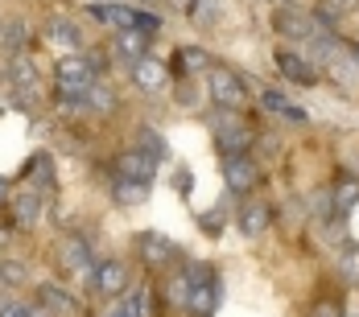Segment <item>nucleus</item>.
Wrapping results in <instances>:
<instances>
[{
	"instance_id": "obj_25",
	"label": "nucleus",
	"mask_w": 359,
	"mask_h": 317,
	"mask_svg": "<svg viewBox=\"0 0 359 317\" xmlns=\"http://www.w3.org/2000/svg\"><path fill=\"white\" fill-rule=\"evenodd\" d=\"M330 198H334L339 218H343V214H351V206L359 202V181H355V177H339V185L330 190Z\"/></svg>"
},
{
	"instance_id": "obj_45",
	"label": "nucleus",
	"mask_w": 359,
	"mask_h": 317,
	"mask_svg": "<svg viewBox=\"0 0 359 317\" xmlns=\"http://www.w3.org/2000/svg\"><path fill=\"white\" fill-rule=\"evenodd\" d=\"M0 111H4V104H0Z\"/></svg>"
},
{
	"instance_id": "obj_44",
	"label": "nucleus",
	"mask_w": 359,
	"mask_h": 317,
	"mask_svg": "<svg viewBox=\"0 0 359 317\" xmlns=\"http://www.w3.org/2000/svg\"><path fill=\"white\" fill-rule=\"evenodd\" d=\"M144 4H153V0H144Z\"/></svg>"
},
{
	"instance_id": "obj_42",
	"label": "nucleus",
	"mask_w": 359,
	"mask_h": 317,
	"mask_svg": "<svg viewBox=\"0 0 359 317\" xmlns=\"http://www.w3.org/2000/svg\"><path fill=\"white\" fill-rule=\"evenodd\" d=\"M347 54H351V62L359 66V45H347Z\"/></svg>"
},
{
	"instance_id": "obj_2",
	"label": "nucleus",
	"mask_w": 359,
	"mask_h": 317,
	"mask_svg": "<svg viewBox=\"0 0 359 317\" xmlns=\"http://www.w3.org/2000/svg\"><path fill=\"white\" fill-rule=\"evenodd\" d=\"M211 132H215V144L223 157H240V153H248L252 144H256V136L244 128V120L236 111H219L215 120H211Z\"/></svg>"
},
{
	"instance_id": "obj_16",
	"label": "nucleus",
	"mask_w": 359,
	"mask_h": 317,
	"mask_svg": "<svg viewBox=\"0 0 359 317\" xmlns=\"http://www.w3.org/2000/svg\"><path fill=\"white\" fill-rule=\"evenodd\" d=\"M25 45H29V21L4 17V21H0V54L17 58V54H25Z\"/></svg>"
},
{
	"instance_id": "obj_10",
	"label": "nucleus",
	"mask_w": 359,
	"mask_h": 317,
	"mask_svg": "<svg viewBox=\"0 0 359 317\" xmlns=\"http://www.w3.org/2000/svg\"><path fill=\"white\" fill-rule=\"evenodd\" d=\"M128 74H133V87H137V91H144V95L165 91V83H170V66H165L161 58H149V54H144L141 62H133V66H128Z\"/></svg>"
},
{
	"instance_id": "obj_26",
	"label": "nucleus",
	"mask_w": 359,
	"mask_h": 317,
	"mask_svg": "<svg viewBox=\"0 0 359 317\" xmlns=\"http://www.w3.org/2000/svg\"><path fill=\"white\" fill-rule=\"evenodd\" d=\"M178 66L186 74H203V71H211V54H207L203 45H182L178 50Z\"/></svg>"
},
{
	"instance_id": "obj_38",
	"label": "nucleus",
	"mask_w": 359,
	"mask_h": 317,
	"mask_svg": "<svg viewBox=\"0 0 359 317\" xmlns=\"http://www.w3.org/2000/svg\"><path fill=\"white\" fill-rule=\"evenodd\" d=\"M87 62H91V71H95V74H104V66H108L104 50H91V54H87Z\"/></svg>"
},
{
	"instance_id": "obj_39",
	"label": "nucleus",
	"mask_w": 359,
	"mask_h": 317,
	"mask_svg": "<svg viewBox=\"0 0 359 317\" xmlns=\"http://www.w3.org/2000/svg\"><path fill=\"white\" fill-rule=\"evenodd\" d=\"M203 231H207V235H219V211L203 214Z\"/></svg>"
},
{
	"instance_id": "obj_24",
	"label": "nucleus",
	"mask_w": 359,
	"mask_h": 317,
	"mask_svg": "<svg viewBox=\"0 0 359 317\" xmlns=\"http://www.w3.org/2000/svg\"><path fill=\"white\" fill-rule=\"evenodd\" d=\"M326 78H330L334 87H343V91H359V66L351 62V54L334 58V62L326 66Z\"/></svg>"
},
{
	"instance_id": "obj_12",
	"label": "nucleus",
	"mask_w": 359,
	"mask_h": 317,
	"mask_svg": "<svg viewBox=\"0 0 359 317\" xmlns=\"http://www.w3.org/2000/svg\"><path fill=\"white\" fill-rule=\"evenodd\" d=\"M116 174L133 177V181H153L157 177V157L149 153V148H141V144H133V148H124L120 153V161H116Z\"/></svg>"
},
{
	"instance_id": "obj_1",
	"label": "nucleus",
	"mask_w": 359,
	"mask_h": 317,
	"mask_svg": "<svg viewBox=\"0 0 359 317\" xmlns=\"http://www.w3.org/2000/svg\"><path fill=\"white\" fill-rule=\"evenodd\" d=\"M207 95H211V104L219 111H236V107H244V99H248V87H244V78L236 71L211 66L207 71Z\"/></svg>"
},
{
	"instance_id": "obj_4",
	"label": "nucleus",
	"mask_w": 359,
	"mask_h": 317,
	"mask_svg": "<svg viewBox=\"0 0 359 317\" xmlns=\"http://www.w3.org/2000/svg\"><path fill=\"white\" fill-rule=\"evenodd\" d=\"M223 181H227V194L236 198H248L252 190L260 185V161L240 153V157H223Z\"/></svg>"
},
{
	"instance_id": "obj_22",
	"label": "nucleus",
	"mask_w": 359,
	"mask_h": 317,
	"mask_svg": "<svg viewBox=\"0 0 359 317\" xmlns=\"http://www.w3.org/2000/svg\"><path fill=\"white\" fill-rule=\"evenodd\" d=\"M111 198L120 202V206H141L144 198H149V185L144 181H133V177L116 174L111 177Z\"/></svg>"
},
{
	"instance_id": "obj_41",
	"label": "nucleus",
	"mask_w": 359,
	"mask_h": 317,
	"mask_svg": "<svg viewBox=\"0 0 359 317\" xmlns=\"http://www.w3.org/2000/svg\"><path fill=\"white\" fill-rule=\"evenodd\" d=\"M170 4H174V8H178V13H190V8H194V4H198V0H170Z\"/></svg>"
},
{
	"instance_id": "obj_43",
	"label": "nucleus",
	"mask_w": 359,
	"mask_h": 317,
	"mask_svg": "<svg viewBox=\"0 0 359 317\" xmlns=\"http://www.w3.org/2000/svg\"><path fill=\"white\" fill-rule=\"evenodd\" d=\"M0 247H4V231H0Z\"/></svg>"
},
{
	"instance_id": "obj_29",
	"label": "nucleus",
	"mask_w": 359,
	"mask_h": 317,
	"mask_svg": "<svg viewBox=\"0 0 359 317\" xmlns=\"http://www.w3.org/2000/svg\"><path fill=\"white\" fill-rule=\"evenodd\" d=\"M219 13H223V0H198V4H194L186 17H190L194 25H215Z\"/></svg>"
},
{
	"instance_id": "obj_23",
	"label": "nucleus",
	"mask_w": 359,
	"mask_h": 317,
	"mask_svg": "<svg viewBox=\"0 0 359 317\" xmlns=\"http://www.w3.org/2000/svg\"><path fill=\"white\" fill-rule=\"evenodd\" d=\"M25 177H29V190H37L41 198L54 190V165H50V157L46 153H37L34 161L25 165Z\"/></svg>"
},
{
	"instance_id": "obj_27",
	"label": "nucleus",
	"mask_w": 359,
	"mask_h": 317,
	"mask_svg": "<svg viewBox=\"0 0 359 317\" xmlns=\"http://www.w3.org/2000/svg\"><path fill=\"white\" fill-rule=\"evenodd\" d=\"M87 107H95V111H111V107H116V91H111L104 78H95V83L87 87Z\"/></svg>"
},
{
	"instance_id": "obj_28",
	"label": "nucleus",
	"mask_w": 359,
	"mask_h": 317,
	"mask_svg": "<svg viewBox=\"0 0 359 317\" xmlns=\"http://www.w3.org/2000/svg\"><path fill=\"white\" fill-rule=\"evenodd\" d=\"M0 284H4V288H21V284H29V268H25L21 260H0Z\"/></svg>"
},
{
	"instance_id": "obj_5",
	"label": "nucleus",
	"mask_w": 359,
	"mask_h": 317,
	"mask_svg": "<svg viewBox=\"0 0 359 317\" xmlns=\"http://www.w3.org/2000/svg\"><path fill=\"white\" fill-rule=\"evenodd\" d=\"M8 83H13L17 104H21V107H34L37 104V87H41V78H37V66H34V58H29V54L8 58Z\"/></svg>"
},
{
	"instance_id": "obj_14",
	"label": "nucleus",
	"mask_w": 359,
	"mask_h": 317,
	"mask_svg": "<svg viewBox=\"0 0 359 317\" xmlns=\"http://www.w3.org/2000/svg\"><path fill=\"white\" fill-rule=\"evenodd\" d=\"M37 305L50 317H79L83 314V305L74 301L62 284H37Z\"/></svg>"
},
{
	"instance_id": "obj_18",
	"label": "nucleus",
	"mask_w": 359,
	"mask_h": 317,
	"mask_svg": "<svg viewBox=\"0 0 359 317\" xmlns=\"http://www.w3.org/2000/svg\"><path fill=\"white\" fill-rule=\"evenodd\" d=\"M95 21H104L111 29H133V21H137V8H128V4H108V0H100V4H91L87 8Z\"/></svg>"
},
{
	"instance_id": "obj_34",
	"label": "nucleus",
	"mask_w": 359,
	"mask_h": 317,
	"mask_svg": "<svg viewBox=\"0 0 359 317\" xmlns=\"http://www.w3.org/2000/svg\"><path fill=\"white\" fill-rule=\"evenodd\" d=\"M137 29H144V34H157L161 29V17L157 13H149V8H137V21H133Z\"/></svg>"
},
{
	"instance_id": "obj_30",
	"label": "nucleus",
	"mask_w": 359,
	"mask_h": 317,
	"mask_svg": "<svg viewBox=\"0 0 359 317\" xmlns=\"http://www.w3.org/2000/svg\"><path fill=\"white\" fill-rule=\"evenodd\" d=\"M137 136H141V148H149L153 157H165V153H170V144H165V136H157V132H153L149 124H144V128L137 132Z\"/></svg>"
},
{
	"instance_id": "obj_11",
	"label": "nucleus",
	"mask_w": 359,
	"mask_h": 317,
	"mask_svg": "<svg viewBox=\"0 0 359 317\" xmlns=\"http://www.w3.org/2000/svg\"><path fill=\"white\" fill-rule=\"evenodd\" d=\"M54 78H58V87H71V91H87L100 74L91 71V62H87V54H71V58H58V66H54Z\"/></svg>"
},
{
	"instance_id": "obj_36",
	"label": "nucleus",
	"mask_w": 359,
	"mask_h": 317,
	"mask_svg": "<svg viewBox=\"0 0 359 317\" xmlns=\"http://www.w3.org/2000/svg\"><path fill=\"white\" fill-rule=\"evenodd\" d=\"M310 317H343V314H339V305H334V301H318V305L310 309Z\"/></svg>"
},
{
	"instance_id": "obj_37",
	"label": "nucleus",
	"mask_w": 359,
	"mask_h": 317,
	"mask_svg": "<svg viewBox=\"0 0 359 317\" xmlns=\"http://www.w3.org/2000/svg\"><path fill=\"white\" fill-rule=\"evenodd\" d=\"M285 120H289V124H310V111H306V107H293V104H289V107H285Z\"/></svg>"
},
{
	"instance_id": "obj_32",
	"label": "nucleus",
	"mask_w": 359,
	"mask_h": 317,
	"mask_svg": "<svg viewBox=\"0 0 359 317\" xmlns=\"http://www.w3.org/2000/svg\"><path fill=\"white\" fill-rule=\"evenodd\" d=\"M37 309H29L25 301H17V297H0V317H34Z\"/></svg>"
},
{
	"instance_id": "obj_8",
	"label": "nucleus",
	"mask_w": 359,
	"mask_h": 317,
	"mask_svg": "<svg viewBox=\"0 0 359 317\" xmlns=\"http://www.w3.org/2000/svg\"><path fill=\"white\" fill-rule=\"evenodd\" d=\"M58 264H62L67 272H87V276H91L95 251H91V244H87L79 231H67V235L58 239Z\"/></svg>"
},
{
	"instance_id": "obj_15",
	"label": "nucleus",
	"mask_w": 359,
	"mask_h": 317,
	"mask_svg": "<svg viewBox=\"0 0 359 317\" xmlns=\"http://www.w3.org/2000/svg\"><path fill=\"white\" fill-rule=\"evenodd\" d=\"M111 54H116V58H124L128 66H133V62H141L144 54H149V34L137 29V25H133V29H116V37H111Z\"/></svg>"
},
{
	"instance_id": "obj_33",
	"label": "nucleus",
	"mask_w": 359,
	"mask_h": 317,
	"mask_svg": "<svg viewBox=\"0 0 359 317\" xmlns=\"http://www.w3.org/2000/svg\"><path fill=\"white\" fill-rule=\"evenodd\" d=\"M260 107H264V111H281V115H285L289 99L281 95V91H260Z\"/></svg>"
},
{
	"instance_id": "obj_21",
	"label": "nucleus",
	"mask_w": 359,
	"mask_h": 317,
	"mask_svg": "<svg viewBox=\"0 0 359 317\" xmlns=\"http://www.w3.org/2000/svg\"><path fill=\"white\" fill-rule=\"evenodd\" d=\"M108 317H149V288H144V284H137L133 293L116 297V305H111Z\"/></svg>"
},
{
	"instance_id": "obj_13",
	"label": "nucleus",
	"mask_w": 359,
	"mask_h": 317,
	"mask_svg": "<svg viewBox=\"0 0 359 317\" xmlns=\"http://www.w3.org/2000/svg\"><path fill=\"white\" fill-rule=\"evenodd\" d=\"M46 41H50L62 58H71V54L83 50V29H79L74 21H67V17H50V21H46Z\"/></svg>"
},
{
	"instance_id": "obj_20",
	"label": "nucleus",
	"mask_w": 359,
	"mask_h": 317,
	"mask_svg": "<svg viewBox=\"0 0 359 317\" xmlns=\"http://www.w3.org/2000/svg\"><path fill=\"white\" fill-rule=\"evenodd\" d=\"M269 223H273V211L264 206V202H244V211H240V231L248 235V239H256V235H264L269 231Z\"/></svg>"
},
{
	"instance_id": "obj_6",
	"label": "nucleus",
	"mask_w": 359,
	"mask_h": 317,
	"mask_svg": "<svg viewBox=\"0 0 359 317\" xmlns=\"http://www.w3.org/2000/svg\"><path fill=\"white\" fill-rule=\"evenodd\" d=\"M277 71L285 74L293 87H314V83H318V66H314L297 45H281V50H277Z\"/></svg>"
},
{
	"instance_id": "obj_7",
	"label": "nucleus",
	"mask_w": 359,
	"mask_h": 317,
	"mask_svg": "<svg viewBox=\"0 0 359 317\" xmlns=\"http://www.w3.org/2000/svg\"><path fill=\"white\" fill-rule=\"evenodd\" d=\"M41 211H46V198L29 190V185H21V190H13V198H8V218H13V227H21V231H29L41 223Z\"/></svg>"
},
{
	"instance_id": "obj_40",
	"label": "nucleus",
	"mask_w": 359,
	"mask_h": 317,
	"mask_svg": "<svg viewBox=\"0 0 359 317\" xmlns=\"http://www.w3.org/2000/svg\"><path fill=\"white\" fill-rule=\"evenodd\" d=\"M8 198H13V190H8V177H0V206H8Z\"/></svg>"
},
{
	"instance_id": "obj_31",
	"label": "nucleus",
	"mask_w": 359,
	"mask_h": 317,
	"mask_svg": "<svg viewBox=\"0 0 359 317\" xmlns=\"http://www.w3.org/2000/svg\"><path fill=\"white\" fill-rule=\"evenodd\" d=\"M310 206H314V218H330V214H339L334 211V198H330V190H318V194H314V198H310Z\"/></svg>"
},
{
	"instance_id": "obj_17",
	"label": "nucleus",
	"mask_w": 359,
	"mask_h": 317,
	"mask_svg": "<svg viewBox=\"0 0 359 317\" xmlns=\"http://www.w3.org/2000/svg\"><path fill=\"white\" fill-rule=\"evenodd\" d=\"M137 247H141V260L149 268H161V264L174 260V239H165V235H157V231H144L141 239H137Z\"/></svg>"
},
{
	"instance_id": "obj_19",
	"label": "nucleus",
	"mask_w": 359,
	"mask_h": 317,
	"mask_svg": "<svg viewBox=\"0 0 359 317\" xmlns=\"http://www.w3.org/2000/svg\"><path fill=\"white\" fill-rule=\"evenodd\" d=\"M219 305V281H207V284H190V297H186V309L194 317H211Z\"/></svg>"
},
{
	"instance_id": "obj_9",
	"label": "nucleus",
	"mask_w": 359,
	"mask_h": 317,
	"mask_svg": "<svg viewBox=\"0 0 359 317\" xmlns=\"http://www.w3.org/2000/svg\"><path fill=\"white\" fill-rule=\"evenodd\" d=\"M87 281H91V293H100V297H124L128 293V268L120 260H104L91 268Z\"/></svg>"
},
{
	"instance_id": "obj_3",
	"label": "nucleus",
	"mask_w": 359,
	"mask_h": 317,
	"mask_svg": "<svg viewBox=\"0 0 359 317\" xmlns=\"http://www.w3.org/2000/svg\"><path fill=\"white\" fill-rule=\"evenodd\" d=\"M273 29L293 45H306L310 37H318V21H314V13H306L297 4H281L277 17H273Z\"/></svg>"
},
{
	"instance_id": "obj_35",
	"label": "nucleus",
	"mask_w": 359,
	"mask_h": 317,
	"mask_svg": "<svg viewBox=\"0 0 359 317\" xmlns=\"http://www.w3.org/2000/svg\"><path fill=\"white\" fill-rule=\"evenodd\" d=\"M256 148H260L264 157H277V153H281V136H273V132H264V136L256 141Z\"/></svg>"
}]
</instances>
